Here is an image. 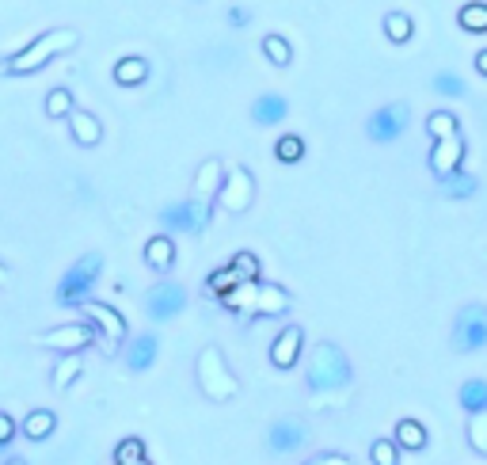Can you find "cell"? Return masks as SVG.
I'll list each match as a JSON object with an SVG mask.
<instances>
[{"label":"cell","mask_w":487,"mask_h":465,"mask_svg":"<svg viewBox=\"0 0 487 465\" xmlns=\"http://www.w3.org/2000/svg\"><path fill=\"white\" fill-rule=\"evenodd\" d=\"M457 24H461V31L487 35V5H480V0H472V5H464V8L457 12Z\"/></svg>","instance_id":"obj_30"},{"label":"cell","mask_w":487,"mask_h":465,"mask_svg":"<svg viewBox=\"0 0 487 465\" xmlns=\"http://www.w3.org/2000/svg\"><path fill=\"white\" fill-rule=\"evenodd\" d=\"M54 428H57V416H54L50 408H35V412L24 416V424H19V435L31 439V442H46V439L54 435Z\"/></svg>","instance_id":"obj_23"},{"label":"cell","mask_w":487,"mask_h":465,"mask_svg":"<svg viewBox=\"0 0 487 465\" xmlns=\"http://www.w3.org/2000/svg\"><path fill=\"white\" fill-rule=\"evenodd\" d=\"M438 187H441V195H446V199L464 202V199H472V195L480 191V180H476L472 172H453V176H446V180H438Z\"/></svg>","instance_id":"obj_25"},{"label":"cell","mask_w":487,"mask_h":465,"mask_svg":"<svg viewBox=\"0 0 487 465\" xmlns=\"http://www.w3.org/2000/svg\"><path fill=\"white\" fill-rule=\"evenodd\" d=\"M286 115H289V99L279 92H267L251 103V122H259V126H279V122H286Z\"/></svg>","instance_id":"obj_20"},{"label":"cell","mask_w":487,"mask_h":465,"mask_svg":"<svg viewBox=\"0 0 487 465\" xmlns=\"http://www.w3.org/2000/svg\"><path fill=\"white\" fill-rule=\"evenodd\" d=\"M228 313H240L244 321H256V316H286L293 305V294L282 283H240L237 290H228L218 298Z\"/></svg>","instance_id":"obj_1"},{"label":"cell","mask_w":487,"mask_h":465,"mask_svg":"<svg viewBox=\"0 0 487 465\" xmlns=\"http://www.w3.org/2000/svg\"><path fill=\"white\" fill-rule=\"evenodd\" d=\"M84 374V358H80V351H73V355H61L57 363H54V370H50V386L57 389V393H66L76 377Z\"/></svg>","instance_id":"obj_24"},{"label":"cell","mask_w":487,"mask_h":465,"mask_svg":"<svg viewBox=\"0 0 487 465\" xmlns=\"http://www.w3.org/2000/svg\"><path fill=\"white\" fill-rule=\"evenodd\" d=\"M141 458H145V439H137V435H126L115 447V465H134Z\"/></svg>","instance_id":"obj_36"},{"label":"cell","mask_w":487,"mask_h":465,"mask_svg":"<svg viewBox=\"0 0 487 465\" xmlns=\"http://www.w3.org/2000/svg\"><path fill=\"white\" fill-rule=\"evenodd\" d=\"M427 439H431V435H427V428H422L419 419H411V416L400 419L396 431H392V442H396V447H400V450H411V454L427 450Z\"/></svg>","instance_id":"obj_22"},{"label":"cell","mask_w":487,"mask_h":465,"mask_svg":"<svg viewBox=\"0 0 487 465\" xmlns=\"http://www.w3.org/2000/svg\"><path fill=\"white\" fill-rule=\"evenodd\" d=\"M5 465H27V461H24V458H8Z\"/></svg>","instance_id":"obj_44"},{"label":"cell","mask_w":487,"mask_h":465,"mask_svg":"<svg viewBox=\"0 0 487 465\" xmlns=\"http://www.w3.org/2000/svg\"><path fill=\"white\" fill-rule=\"evenodd\" d=\"M274 157H279L282 164H298L305 157V138L298 134H282L279 141H274Z\"/></svg>","instance_id":"obj_34"},{"label":"cell","mask_w":487,"mask_h":465,"mask_svg":"<svg viewBox=\"0 0 487 465\" xmlns=\"http://www.w3.org/2000/svg\"><path fill=\"white\" fill-rule=\"evenodd\" d=\"M160 225L164 232L172 237V232H190V237H202V232L209 229V206L187 199V202H172L160 210Z\"/></svg>","instance_id":"obj_12"},{"label":"cell","mask_w":487,"mask_h":465,"mask_svg":"<svg viewBox=\"0 0 487 465\" xmlns=\"http://www.w3.org/2000/svg\"><path fill=\"white\" fill-rule=\"evenodd\" d=\"M134 465H153V461H149V458H141V461H134Z\"/></svg>","instance_id":"obj_45"},{"label":"cell","mask_w":487,"mask_h":465,"mask_svg":"<svg viewBox=\"0 0 487 465\" xmlns=\"http://www.w3.org/2000/svg\"><path fill=\"white\" fill-rule=\"evenodd\" d=\"M195 382H198L202 397L214 400V405H225V400H232L240 393V377L232 374L228 358L221 355L218 344H209V347L198 351V358H195Z\"/></svg>","instance_id":"obj_4"},{"label":"cell","mask_w":487,"mask_h":465,"mask_svg":"<svg viewBox=\"0 0 487 465\" xmlns=\"http://www.w3.org/2000/svg\"><path fill=\"white\" fill-rule=\"evenodd\" d=\"M354 382V367L347 351L331 344V340H320L312 351H309V363H305V386L312 393H343L347 386Z\"/></svg>","instance_id":"obj_3"},{"label":"cell","mask_w":487,"mask_h":465,"mask_svg":"<svg viewBox=\"0 0 487 465\" xmlns=\"http://www.w3.org/2000/svg\"><path fill=\"white\" fill-rule=\"evenodd\" d=\"M301 351H305V328L301 325H286L270 344V367L274 370H293L301 363Z\"/></svg>","instance_id":"obj_15"},{"label":"cell","mask_w":487,"mask_h":465,"mask_svg":"<svg viewBox=\"0 0 487 465\" xmlns=\"http://www.w3.org/2000/svg\"><path fill=\"white\" fill-rule=\"evenodd\" d=\"M380 31H385L389 42L404 46V42H411V35H415V19L408 12H389L385 19H380Z\"/></svg>","instance_id":"obj_26"},{"label":"cell","mask_w":487,"mask_h":465,"mask_svg":"<svg viewBox=\"0 0 487 465\" xmlns=\"http://www.w3.org/2000/svg\"><path fill=\"white\" fill-rule=\"evenodd\" d=\"M305 442H309V424H305L301 416H279V419H274V424L267 428V450L279 454V458L298 454Z\"/></svg>","instance_id":"obj_13"},{"label":"cell","mask_w":487,"mask_h":465,"mask_svg":"<svg viewBox=\"0 0 487 465\" xmlns=\"http://www.w3.org/2000/svg\"><path fill=\"white\" fill-rule=\"evenodd\" d=\"M221 180H225V164H221L218 157L202 160V164H198V172H195V183H190V199L202 202V206H214Z\"/></svg>","instance_id":"obj_16"},{"label":"cell","mask_w":487,"mask_h":465,"mask_svg":"<svg viewBox=\"0 0 487 465\" xmlns=\"http://www.w3.org/2000/svg\"><path fill=\"white\" fill-rule=\"evenodd\" d=\"M183 309H187V286L176 279H160L145 294V313H149V321H157V325L176 321Z\"/></svg>","instance_id":"obj_10"},{"label":"cell","mask_w":487,"mask_h":465,"mask_svg":"<svg viewBox=\"0 0 487 465\" xmlns=\"http://www.w3.org/2000/svg\"><path fill=\"white\" fill-rule=\"evenodd\" d=\"M80 313H84V321H88V325L96 328L99 347L107 351V355H118L122 344H126V336H130V328H126V316H122L115 305H107V302H92V298L80 305Z\"/></svg>","instance_id":"obj_7"},{"label":"cell","mask_w":487,"mask_h":465,"mask_svg":"<svg viewBox=\"0 0 487 465\" xmlns=\"http://www.w3.org/2000/svg\"><path fill=\"white\" fill-rule=\"evenodd\" d=\"M12 442H15V419L8 412H0V454H5Z\"/></svg>","instance_id":"obj_40"},{"label":"cell","mask_w":487,"mask_h":465,"mask_svg":"<svg viewBox=\"0 0 487 465\" xmlns=\"http://www.w3.org/2000/svg\"><path fill=\"white\" fill-rule=\"evenodd\" d=\"M66 119H69V134H73V141L80 145V150H92V145L103 141V122H99L92 111L73 108Z\"/></svg>","instance_id":"obj_18"},{"label":"cell","mask_w":487,"mask_h":465,"mask_svg":"<svg viewBox=\"0 0 487 465\" xmlns=\"http://www.w3.org/2000/svg\"><path fill=\"white\" fill-rule=\"evenodd\" d=\"M228 267L237 271L240 283H259V256H256V252H248V248L237 252V256L228 260Z\"/></svg>","instance_id":"obj_33"},{"label":"cell","mask_w":487,"mask_h":465,"mask_svg":"<svg viewBox=\"0 0 487 465\" xmlns=\"http://www.w3.org/2000/svg\"><path fill=\"white\" fill-rule=\"evenodd\" d=\"M35 344H38V347H50V351H57V355H73V351H84L88 344H96V328L80 316V321H69V325H57V328L38 332Z\"/></svg>","instance_id":"obj_11"},{"label":"cell","mask_w":487,"mask_h":465,"mask_svg":"<svg viewBox=\"0 0 487 465\" xmlns=\"http://www.w3.org/2000/svg\"><path fill=\"white\" fill-rule=\"evenodd\" d=\"M76 46H80V35H76L73 27H54V31H46V35L31 38L24 50H15V54L5 61V73H8V77H31V73H38V69H46L50 61H57L61 54L76 50Z\"/></svg>","instance_id":"obj_2"},{"label":"cell","mask_w":487,"mask_h":465,"mask_svg":"<svg viewBox=\"0 0 487 465\" xmlns=\"http://www.w3.org/2000/svg\"><path fill=\"white\" fill-rule=\"evenodd\" d=\"M73 108H76V99H73L69 88H54V92L46 96V119H66Z\"/></svg>","instance_id":"obj_37"},{"label":"cell","mask_w":487,"mask_h":465,"mask_svg":"<svg viewBox=\"0 0 487 465\" xmlns=\"http://www.w3.org/2000/svg\"><path fill=\"white\" fill-rule=\"evenodd\" d=\"M5 283H8V267H5V264H0V286H5Z\"/></svg>","instance_id":"obj_43"},{"label":"cell","mask_w":487,"mask_h":465,"mask_svg":"<svg viewBox=\"0 0 487 465\" xmlns=\"http://www.w3.org/2000/svg\"><path fill=\"white\" fill-rule=\"evenodd\" d=\"M464 439H469V447L487 458V412H472L469 424H464Z\"/></svg>","instance_id":"obj_31"},{"label":"cell","mask_w":487,"mask_h":465,"mask_svg":"<svg viewBox=\"0 0 487 465\" xmlns=\"http://www.w3.org/2000/svg\"><path fill=\"white\" fill-rule=\"evenodd\" d=\"M214 202L225 210V214H244V210L256 202V176H251L244 164L225 168V180L218 187V199Z\"/></svg>","instance_id":"obj_8"},{"label":"cell","mask_w":487,"mask_h":465,"mask_svg":"<svg viewBox=\"0 0 487 465\" xmlns=\"http://www.w3.org/2000/svg\"><path fill=\"white\" fill-rule=\"evenodd\" d=\"M411 126V108L408 103H385V108H377L370 119H366V138L377 141V145H392L404 138V130Z\"/></svg>","instance_id":"obj_9"},{"label":"cell","mask_w":487,"mask_h":465,"mask_svg":"<svg viewBox=\"0 0 487 465\" xmlns=\"http://www.w3.org/2000/svg\"><path fill=\"white\" fill-rule=\"evenodd\" d=\"M301 465H354L347 454H339V450H320V454H312V458H305Z\"/></svg>","instance_id":"obj_39"},{"label":"cell","mask_w":487,"mask_h":465,"mask_svg":"<svg viewBox=\"0 0 487 465\" xmlns=\"http://www.w3.org/2000/svg\"><path fill=\"white\" fill-rule=\"evenodd\" d=\"M99 274H103V252H84V256L61 274V283H57V305H66V309H80L84 302L92 298V290L99 283Z\"/></svg>","instance_id":"obj_5"},{"label":"cell","mask_w":487,"mask_h":465,"mask_svg":"<svg viewBox=\"0 0 487 465\" xmlns=\"http://www.w3.org/2000/svg\"><path fill=\"white\" fill-rule=\"evenodd\" d=\"M450 347L457 355H476L487 347V305L469 302L461 305L453 316V332H450Z\"/></svg>","instance_id":"obj_6"},{"label":"cell","mask_w":487,"mask_h":465,"mask_svg":"<svg viewBox=\"0 0 487 465\" xmlns=\"http://www.w3.org/2000/svg\"><path fill=\"white\" fill-rule=\"evenodd\" d=\"M476 73H480V77H487V46L476 54Z\"/></svg>","instance_id":"obj_42"},{"label":"cell","mask_w":487,"mask_h":465,"mask_svg":"<svg viewBox=\"0 0 487 465\" xmlns=\"http://www.w3.org/2000/svg\"><path fill=\"white\" fill-rule=\"evenodd\" d=\"M240 286V279H237V271H232L228 264L225 267H218V271H209L206 274V298H221V294H228V290H237Z\"/></svg>","instance_id":"obj_28"},{"label":"cell","mask_w":487,"mask_h":465,"mask_svg":"<svg viewBox=\"0 0 487 465\" xmlns=\"http://www.w3.org/2000/svg\"><path fill=\"white\" fill-rule=\"evenodd\" d=\"M427 134H431L434 141L453 138V134H461V119H457L453 111H431V115H427Z\"/></svg>","instance_id":"obj_29"},{"label":"cell","mask_w":487,"mask_h":465,"mask_svg":"<svg viewBox=\"0 0 487 465\" xmlns=\"http://www.w3.org/2000/svg\"><path fill=\"white\" fill-rule=\"evenodd\" d=\"M248 19H251L248 8H228V24H232V27H248Z\"/></svg>","instance_id":"obj_41"},{"label":"cell","mask_w":487,"mask_h":465,"mask_svg":"<svg viewBox=\"0 0 487 465\" xmlns=\"http://www.w3.org/2000/svg\"><path fill=\"white\" fill-rule=\"evenodd\" d=\"M431 84H434V92H438V96H450V99H464V96H469V84H464L457 73H450V69H446V73H438Z\"/></svg>","instance_id":"obj_35"},{"label":"cell","mask_w":487,"mask_h":465,"mask_svg":"<svg viewBox=\"0 0 487 465\" xmlns=\"http://www.w3.org/2000/svg\"><path fill=\"white\" fill-rule=\"evenodd\" d=\"M145 264H149L157 274H167L176 267V241L167 232H157V237L145 241Z\"/></svg>","instance_id":"obj_19"},{"label":"cell","mask_w":487,"mask_h":465,"mask_svg":"<svg viewBox=\"0 0 487 465\" xmlns=\"http://www.w3.org/2000/svg\"><path fill=\"white\" fill-rule=\"evenodd\" d=\"M157 355H160V336L157 332H141L137 340L126 344L122 358H126V370H134V374H145L153 363H157Z\"/></svg>","instance_id":"obj_17"},{"label":"cell","mask_w":487,"mask_h":465,"mask_svg":"<svg viewBox=\"0 0 487 465\" xmlns=\"http://www.w3.org/2000/svg\"><path fill=\"white\" fill-rule=\"evenodd\" d=\"M457 400H461V408L469 416L472 412H487V377H469V382L461 386Z\"/></svg>","instance_id":"obj_27"},{"label":"cell","mask_w":487,"mask_h":465,"mask_svg":"<svg viewBox=\"0 0 487 465\" xmlns=\"http://www.w3.org/2000/svg\"><path fill=\"white\" fill-rule=\"evenodd\" d=\"M263 54H267L270 66H279V69H286L293 61V46H289V38H282V35H267L263 38Z\"/></svg>","instance_id":"obj_32"},{"label":"cell","mask_w":487,"mask_h":465,"mask_svg":"<svg viewBox=\"0 0 487 465\" xmlns=\"http://www.w3.org/2000/svg\"><path fill=\"white\" fill-rule=\"evenodd\" d=\"M115 84H122V88H137V84L149 80V61L137 57V54H126L115 61Z\"/></svg>","instance_id":"obj_21"},{"label":"cell","mask_w":487,"mask_h":465,"mask_svg":"<svg viewBox=\"0 0 487 465\" xmlns=\"http://www.w3.org/2000/svg\"><path fill=\"white\" fill-rule=\"evenodd\" d=\"M370 461L373 465H400V447L392 439H373L370 442Z\"/></svg>","instance_id":"obj_38"},{"label":"cell","mask_w":487,"mask_h":465,"mask_svg":"<svg viewBox=\"0 0 487 465\" xmlns=\"http://www.w3.org/2000/svg\"><path fill=\"white\" fill-rule=\"evenodd\" d=\"M464 153H469V145H464V138H461V134L434 141V145H431V157H427V164H431L434 180H446V176L461 172V164H464Z\"/></svg>","instance_id":"obj_14"}]
</instances>
